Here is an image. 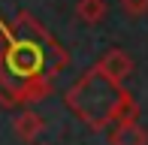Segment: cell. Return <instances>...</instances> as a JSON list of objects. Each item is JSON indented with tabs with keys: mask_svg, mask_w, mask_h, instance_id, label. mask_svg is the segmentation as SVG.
Wrapping results in <instances>:
<instances>
[{
	"mask_svg": "<svg viewBox=\"0 0 148 145\" xmlns=\"http://www.w3.org/2000/svg\"><path fill=\"white\" fill-rule=\"evenodd\" d=\"M130 91L112 76H106L103 70L94 64L91 70H85L70 88L64 91V106L79 118L88 130H106L109 124H118L121 118V103Z\"/></svg>",
	"mask_w": 148,
	"mask_h": 145,
	"instance_id": "1",
	"label": "cell"
},
{
	"mask_svg": "<svg viewBox=\"0 0 148 145\" xmlns=\"http://www.w3.org/2000/svg\"><path fill=\"white\" fill-rule=\"evenodd\" d=\"M97 67L103 70L106 76H112L115 82L124 85V82H127V76L133 72V57L127 55L124 49H109V51H106V55L97 61Z\"/></svg>",
	"mask_w": 148,
	"mask_h": 145,
	"instance_id": "2",
	"label": "cell"
},
{
	"mask_svg": "<svg viewBox=\"0 0 148 145\" xmlns=\"http://www.w3.org/2000/svg\"><path fill=\"white\" fill-rule=\"evenodd\" d=\"M109 145H148V130L139 124V118L118 121L115 130L109 133Z\"/></svg>",
	"mask_w": 148,
	"mask_h": 145,
	"instance_id": "3",
	"label": "cell"
},
{
	"mask_svg": "<svg viewBox=\"0 0 148 145\" xmlns=\"http://www.w3.org/2000/svg\"><path fill=\"white\" fill-rule=\"evenodd\" d=\"M12 130H15V136H18L21 142H36L39 136L45 133V118L36 115L33 109H24L21 115L12 121Z\"/></svg>",
	"mask_w": 148,
	"mask_h": 145,
	"instance_id": "4",
	"label": "cell"
},
{
	"mask_svg": "<svg viewBox=\"0 0 148 145\" xmlns=\"http://www.w3.org/2000/svg\"><path fill=\"white\" fill-rule=\"evenodd\" d=\"M106 0H79L76 3V18L82 24H100L106 18Z\"/></svg>",
	"mask_w": 148,
	"mask_h": 145,
	"instance_id": "5",
	"label": "cell"
},
{
	"mask_svg": "<svg viewBox=\"0 0 148 145\" xmlns=\"http://www.w3.org/2000/svg\"><path fill=\"white\" fill-rule=\"evenodd\" d=\"M121 9L130 18H142L148 15V0H121Z\"/></svg>",
	"mask_w": 148,
	"mask_h": 145,
	"instance_id": "6",
	"label": "cell"
}]
</instances>
